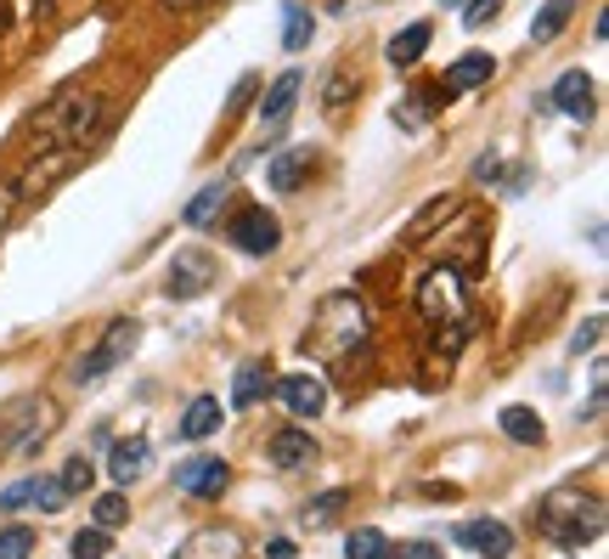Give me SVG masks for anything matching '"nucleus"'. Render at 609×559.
Here are the masks:
<instances>
[{
  "mask_svg": "<svg viewBox=\"0 0 609 559\" xmlns=\"http://www.w3.org/2000/svg\"><path fill=\"white\" fill-rule=\"evenodd\" d=\"M423 51H429V23H406L401 35L390 40V62H395V69H413Z\"/></svg>",
  "mask_w": 609,
  "mask_h": 559,
  "instance_id": "obj_22",
  "label": "nucleus"
},
{
  "mask_svg": "<svg viewBox=\"0 0 609 559\" xmlns=\"http://www.w3.org/2000/svg\"><path fill=\"white\" fill-rule=\"evenodd\" d=\"M367 340V306L356 294H327L317 322H311V350L322 356H350Z\"/></svg>",
  "mask_w": 609,
  "mask_h": 559,
  "instance_id": "obj_3",
  "label": "nucleus"
},
{
  "mask_svg": "<svg viewBox=\"0 0 609 559\" xmlns=\"http://www.w3.org/2000/svg\"><path fill=\"white\" fill-rule=\"evenodd\" d=\"M101 114H108L101 91H91V85H68V91L51 96V108L34 119V136H40L46 147L74 153V147H85L96 130H101Z\"/></svg>",
  "mask_w": 609,
  "mask_h": 559,
  "instance_id": "obj_1",
  "label": "nucleus"
},
{
  "mask_svg": "<svg viewBox=\"0 0 609 559\" xmlns=\"http://www.w3.org/2000/svg\"><path fill=\"white\" fill-rule=\"evenodd\" d=\"M283 46H288V51H304V46H311V12H304L299 0H288V7H283Z\"/></svg>",
  "mask_w": 609,
  "mask_h": 559,
  "instance_id": "obj_26",
  "label": "nucleus"
},
{
  "mask_svg": "<svg viewBox=\"0 0 609 559\" xmlns=\"http://www.w3.org/2000/svg\"><path fill=\"white\" fill-rule=\"evenodd\" d=\"M575 17V0H541V12L530 17V40L536 46H548V40H559V28Z\"/></svg>",
  "mask_w": 609,
  "mask_h": 559,
  "instance_id": "obj_20",
  "label": "nucleus"
},
{
  "mask_svg": "<svg viewBox=\"0 0 609 559\" xmlns=\"http://www.w3.org/2000/svg\"><path fill=\"white\" fill-rule=\"evenodd\" d=\"M7 215H12V187H0V233H7Z\"/></svg>",
  "mask_w": 609,
  "mask_h": 559,
  "instance_id": "obj_39",
  "label": "nucleus"
},
{
  "mask_svg": "<svg viewBox=\"0 0 609 559\" xmlns=\"http://www.w3.org/2000/svg\"><path fill=\"white\" fill-rule=\"evenodd\" d=\"M231 243L243 249V254H271L283 243V226H277V215L271 210H243L231 221Z\"/></svg>",
  "mask_w": 609,
  "mask_h": 559,
  "instance_id": "obj_8",
  "label": "nucleus"
},
{
  "mask_svg": "<svg viewBox=\"0 0 609 559\" xmlns=\"http://www.w3.org/2000/svg\"><path fill=\"white\" fill-rule=\"evenodd\" d=\"M215 283V260L210 254H198V249H187V254H176V266H169V300H192V294H203Z\"/></svg>",
  "mask_w": 609,
  "mask_h": 559,
  "instance_id": "obj_9",
  "label": "nucleus"
},
{
  "mask_svg": "<svg viewBox=\"0 0 609 559\" xmlns=\"http://www.w3.org/2000/svg\"><path fill=\"white\" fill-rule=\"evenodd\" d=\"M57 430V407L46 396H23L0 413V452H34Z\"/></svg>",
  "mask_w": 609,
  "mask_h": 559,
  "instance_id": "obj_4",
  "label": "nucleus"
},
{
  "mask_svg": "<svg viewBox=\"0 0 609 559\" xmlns=\"http://www.w3.org/2000/svg\"><path fill=\"white\" fill-rule=\"evenodd\" d=\"M220 430V402L215 396H198L187 413H181V441H203Z\"/></svg>",
  "mask_w": 609,
  "mask_h": 559,
  "instance_id": "obj_21",
  "label": "nucleus"
},
{
  "mask_svg": "<svg viewBox=\"0 0 609 559\" xmlns=\"http://www.w3.org/2000/svg\"><path fill=\"white\" fill-rule=\"evenodd\" d=\"M108 532H101V525H91V532H74V543H68V554L74 559H108Z\"/></svg>",
  "mask_w": 609,
  "mask_h": 559,
  "instance_id": "obj_29",
  "label": "nucleus"
},
{
  "mask_svg": "<svg viewBox=\"0 0 609 559\" xmlns=\"http://www.w3.org/2000/svg\"><path fill=\"white\" fill-rule=\"evenodd\" d=\"M254 85H260L254 74H243V80H237V91H231V103H226V114H237V108H243V103H249V96H254Z\"/></svg>",
  "mask_w": 609,
  "mask_h": 559,
  "instance_id": "obj_37",
  "label": "nucleus"
},
{
  "mask_svg": "<svg viewBox=\"0 0 609 559\" xmlns=\"http://www.w3.org/2000/svg\"><path fill=\"white\" fill-rule=\"evenodd\" d=\"M147 464H153V452H147V441H119V447L108 452V469H114V480H119V486H130V480H142V475H147Z\"/></svg>",
  "mask_w": 609,
  "mask_h": 559,
  "instance_id": "obj_18",
  "label": "nucleus"
},
{
  "mask_svg": "<svg viewBox=\"0 0 609 559\" xmlns=\"http://www.w3.org/2000/svg\"><path fill=\"white\" fill-rule=\"evenodd\" d=\"M598 340H604V317H593V322L582 328V334H575V356H582V350H593Z\"/></svg>",
  "mask_w": 609,
  "mask_h": 559,
  "instance_id": "obj_36",
  "label": "nucleus"
},
{
  "mask_svg": "<svg viewBox=\"0 0 609 559\" xmlns=\"http://www.w3.org/2000/svg\"><path fill=\"white\" fill-rule=\"evenodd\" d=\"M548 103H553L559 114H570V119H593V74H582V69L559 74V85H553Z\"/></svg>",
  "mask_w": 609,
  "mask_h": 559,
  "instance_id": "obj_14",
  "label": "nucleus"
},
{
  "mask_svg": "<svg viewBox=\"0 0 609 559\" xmlns=\"http://www.w3.org/2000/svg\"><path fill=\"white\" fill-rule=\"evenodd\" d=\"M440 7H446V12H463V7H468V0H440Z\"/></svg>",
  "mask_w": 609,
  "mask_h": 559,
  "instance_id": "obj_41",
  "label": "nucleus"
},
{
  "mask_svg": "<svg viewBox=\"0 0 609 559\" xmlns=\"http://www.w3.org/2000/svg\"><path fill=\"white\" fill-rule=\"evenodd\" d=\"M345 559H395V543L384 532H372V525H361V532L345 537Z\"/></svg>",
  "mask_w": 609,
  "mask_h": 559,
  "instance_id": "obj_24",
  "label": "nucleus"
},
{
  "mask_svg": "<svg viewBox=\"0 0 609 559\" xmlns=\"http://www.w3.org/2000/svg\"><path fill=\"white\" fill-rule=\"evenodd\" d=\"M541 532H548L559 548H587L604 537V498L593 491H553L541 503Z\"/></svg>",
  "mask_w": 609,
  "mask_h": 559,
  "instance_id": "obj_2",
  "label": "nucleus"
},
{
  "mask_svg": "<svg viewBox=\"0 0 609 559\" xmlns=\"http://www.w3.org/2000/svg\"><path fill=\"white\" fill-rule=\"evenodd\" d=\"M457 210V199H429L423 210H418V221H413V233H406V243H423L429 233H440V221H446Z\"/></svg>",
  "mask_w": 609,
  "mask_h": 559,
  "instance_id": "obj_27",
  "label": "nucleus"
},
{
  "mask_svg": "<svg viewBox=\"0 0 609 559\" xmlns=\"http://www.w3.org/2000/svg\"><path fill=\"white\" fill-rule=\"evenodd\" d=\"M7 23H12V0H0V35H7Z\"/></svg>",
  "mask_w": 609,
  "mask_h": 559,
  "instance_id": "obj_40",
  "label": "nucleus"
},
{
  "mask_svg": "<svg viewBox=\"0 0 609 559\" xmlns=\"http://www.w3.org/2000/svg\"><path fill=\"white\" fill-rule=\"evenodd\" d=\"M176 559H243V543H237L231 532H192Z\"/></svg>",
  "mask_w": 609,
  "mask_h": 559,
  "instance_id": "obj_17",
  "label": "nucleus"
},
{
  "mask_svg": "<svg viewBox=\"0 0 609 559\" xmlns=\"http://www.w3.org/2000/svg\"><path fill=\"white\" fill-rule=\"evenodd\" d=\"M304 170H311V153H277V158H271V187H277V192H294L299 181H304Z\"/></svg>",
  "mask_w": 609,
  "mask_h": 559,
  "instance_id": "obj_25",
  "label": "nucleus"
},
{
  "mask_svg": "<svg viewBox=\"0 0 609 559\" xmlns=\"http://www.w3.org/2000/svg\"><path fill=\"white\" fill-rule=\"evenodd\" d=\"M350 503V491H327V498H317V503H304V525H327V520H338V509Z\"/></svg>",
  "mask_w": 609,
  "mask_h": 559,
  "instance_id": "obj_32",
  "label": "nucleus"
},
{
  "mask_svg": "<svg viewBox=\"0 0 609 559\" xmlns=\"http://www.w3.org/2000/svg\"><path fill=\"white\" fill-rule=\"evenodd\" d=\"M418 311H423V322H434V328L468 317V277L452 266V260H446V266H434V272L418 283Z\"/></svg>",
  "mask_w": 609,
  "mask_h": 559,
  "instance_id": "obj_5",
  "label": "nucleus"
},
{
  "mask_svg": "<svg viewBox=\"0 0 609 559\" xmlns=\"http://www.w3.org/2000/svg\"><path fill=\"white\" fill-rule=\"evenodd\" d=\"M502 436L507 441H520V447H541V436H548V424H541V413H530V407H502Z\"/></svg>",
  "mask_w": 609,
  "mask_h": 559,
  "instance_id": "obj_19",
  "label": "nucleus"
},
{
  "mask_svg": "<svg viewBox=\"0 0 609 559\" xmlns=\"http://www.w3.org/2000/svg\"><path fill=\"white\" fill-rule=\"evenodd\" d=\"M350 96H356L350 74H345V69H333V74H327V91H322V108H327V119L345 114V108H350Z\"/></svg>",
  "mask_w": 609,
  "mask_h": 559,
  "instance_id": "obj_28",
  "label": "nucleus"
},
{
  "mask_svg": "<svg viewBox=\"0 0 609 559\" xmlns=\"http://www.w3.org/2000/svg\"><path fill=\"white\" fill-rule=\"evenodd\" d=\"M265 457H271V469H283V475L311 469L317 464V441H311V430H277L271 447H265Z\"/></svg>",
  "mask_w": 609,
  "mask_h": 559,
  "instance_id": "obj_12",
  "label": "nucleus"
},
{
  "mask_svg": "<svg viewBox=\"0 0 609 559\" xmlns=\"http://www.w3.org/2000/svg\"><path fill=\"white\" fill-rule=\"evenodd\" d=\"M299 74L288 69V74H277L271 80V91L260 96V130H265V142H283V130H288V119H294V103H299Z\"/></svg>",
  "mask_w": 609,
  "mask_h": 559,
  "instance_id": "obj_7",
  "label": "nucleus"
},
{
  "mask_svg": "<svg viewBox=\"0 0 609 559\" xmlns=\"http://www.w3.org/2000/svg\"><path fill=\"white\" fill-rule=\"evenodd\" d=\"M401 559H446V554H440L434 543H406V548H401Z\"/></svg>",
  "mask_w": 609,
  "mask_h": 559,
  "instance_id": "obj_38",
  "label": "nucleus"
},
{
  "mask_svg": "<svg viewBox=\"0 0 609 559\" xmlns=\"http://www.w3.org/2000/svg\"><path fill=\"white\" fill-rule=\"evenodd\" d=\"M457 543L474 548V554H486V559H507V554H514V532H507L502 520H468L463 532H457Z\"/></svg>",
  "mask_w": 609,
  "mask_h": 559,
  "instance_id": "obj_13",
  "label": "nucleus"
},
{
  "mask_svg": "<svg viewBox=\"0 0 609 559\" xmlns=\"http://www.w3.org/2000/svg\"><path fill=\"white\" fill-rule=\"evenodd\" d=\"M34 503V475L28 480H17V486H7L0 491V509H28Z\"/></svg>",
  "mask_w": 609,
  "mask_h": 559,
  "instance_id": "obj_35",
  "label": "nucleus"
},
{
  "mask_svg": "<svg viewBox=\"0 0 609 559\" xmlns=\"http://www.w3.org/2000/svg\"><path fill=\"white\" fill-rule=\"evenodd\" d=\"M497 12H502V0H468V7H463V23H468V28H486V23H497Z\"/></svg>",
  "mask_w": 609,
  "mask_h": 559,
  "instance_id": "obj_34",
  "label": "nucleus"
},
{
  "mask_svg": "<svg viewBox=\"0 0 609 559\" xmlns=\"http://www.w3.org/2000/svg\"><path fill=\"white\" fill-rule=\"evenodd\" d=\"M135 340H142V322H130V317H119V322H108V334H101L96 340V350L80 361V368H74V379L80 384H96V379H108L114 368H119V361L135 350Z\"/></svg>",
  "mask_w": 609,
  "mask_h": 559,
  "instance_id": "obj_6",
  "label": "nucleus"
},
{
  "mask_svg": "<svg viewBox=\"0 0 609 559\" xmlns=\"http://www.w3.org/2000/svg\"><path fill=\"white\" fill-rule=\"evenodd\" d=\"M271 384H277V373H271V361H243V368H237V379H231V402L237 407H260L265 396H271Z\"/></svg>",
  "mask_w": 609,
  "mask_h": 559,
  "instance_id": "obj_15",
  "label": "nucleus"
},
{
  "mask_svg": "<svg viewBox=\"0 0 609 559\" xmlns=\"http://www.w3.org/2000/svg\"><path fill=\"white\" fill-rule=\"evenodd\" d=\"M271 390H277V402H283L294 418H317V413L327 407V384L311 379V373H288V379H277Z\"/></svg>",
  "mask_w": 609,
  "mask_h": 559,
  "instance_id": "obj_10",
  "label": "nucleus"
},
{
  "mask_svg": "<svg viewBox=\"0 0 609 559\" xmlns=\"http://www.w3.org/2000/svg\"><path fill=\"white\" fill-rule=\"evenodd\" d=\"M62 491H68V498H74V491H91V480H96V469H91V457H68V464H62Z\"/></svg>",
  "mask_w": 609,
  "mask_h": 559,
  "instance_id": "obj_31",
  "label": "nucleus"
},
{
  "mask_svg": "<svg viewBox=\"0 0 609 559\" xmlns=\"http://www.w3.org/2000/svg\"><path fill=\"white\" fill-rule=\"evenodd\" d=\"M491 74H497V57H486V51H463L452 69H446V96L452 91H480V85H491Z\"/></svg>",
  "mask_w": 609,
  "mask_h": 559,
  "instance_id": "obj_16",
  "label": "nucleus"
},
{
  "mask_svg": "<svg viewBox=\"0 0 609 559\" xmlns=\"http://www.w3.org/2000/svg\"><path fill=\"white\" fill-rule=\"evenodd\" d=\"M226 480H231V469L220 457H187V464H176V486L192 491V498H220Z\"/></svg>",
  "mask_w": 609,
  "mask_h": 559,
  "instance_id": "obj_11",
  "label": "nucleus"
},
{
  "mask_svg": "<svg viewBox=\"0 0 609 559\" xmlns=\"http://www.w3.org/2000/svg\"><path fill=\"white\" fill-rule=\"evenodd\" d=\"M124 520H130V503L119 498V491L96 498V525H101V532H114V525H124Z\"/></svg>",
  "mask_w": 609,
  "mask_h": 559,
  "instance_id": "obj_33",
  "label": "nucleus"
},
{
  "mask_svg": "<svg viewBox=\"0 0 609 559\" xmlns=\"http://www.w3.org/2000/svg\"><path fill=\"white\" fill-rule=\"evenodd\" d=\"M220 210H226V181H210V187H203L198 199L181 210V221H187V226H215Z\"/></svg>",
  "mask_w": 609,
  "mask_h": 559,
  "instance_id": "obj_23",
  "label": "nucleus"
},
{
  "mask_svg": "<svg viewBox=\"0 0 609 559\" xmlns=\"http://www.w3.org/2000/svg\"><path fill=\"white\" fill-rule=\"evenodd\" d=\"M28 554H34L28 525H0V559H28Z\"/></svg>",
  "mask_w": 609,
  "mask_h": 559,
  "instance_id": "obj_30",
  "label": "nucleus"
}]
</instances>
